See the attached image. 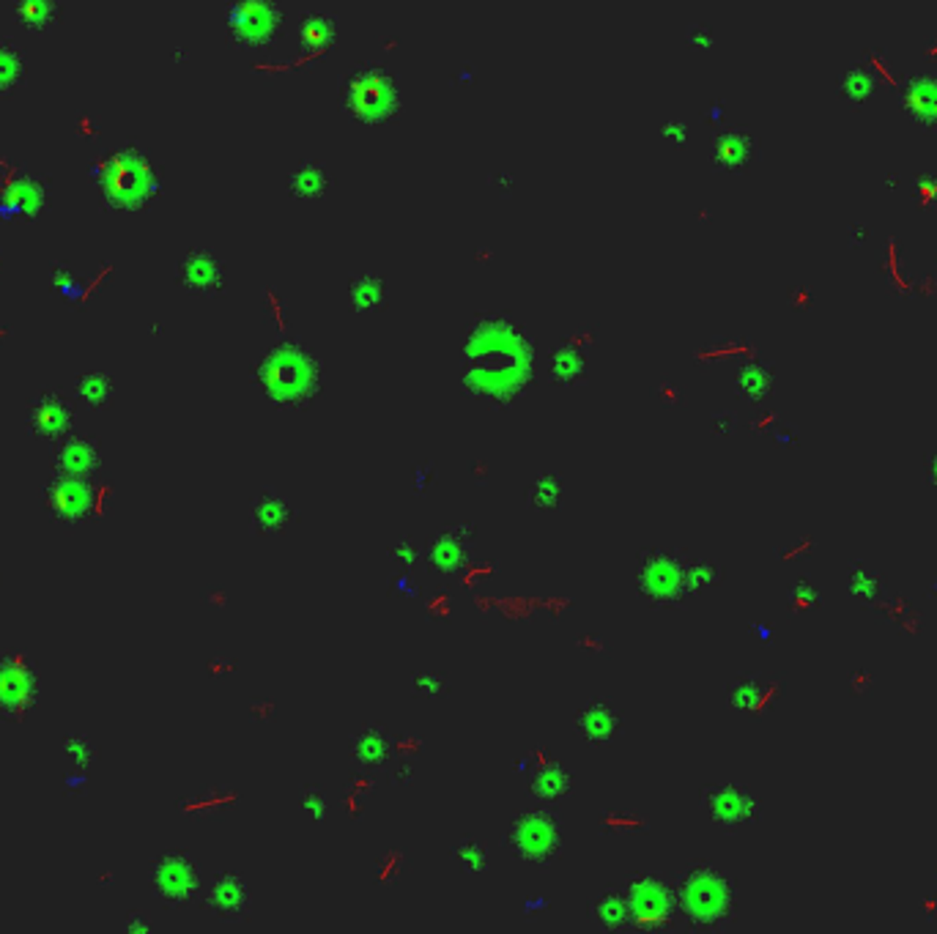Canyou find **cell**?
Returning a JSON list of instances; mask_svg holds the SVG:
<instances>
[{
  "mask_svg": "<svg viewBox=\"0 0 937 934\" xmlns=\"http://www.w3.org/2000/svg\"><path fill=\"white\" fill-rule=\"evenodd\" d=\"M674 890L680 915L693 929H721L735 915V882L710 863L688 869Z\"/></svg>",
  "mask_w": 937,
  "mask_h": 934,
  "instance_id": "obj_3",
  "label": "cell"
},
{
  "mask_svg": "<svg viewBox=\"0 0 937 934\" xmlns=\"http://www.w3.org/2000/svg\"><path fill=\"white\" fill-rule=\"evenodd\" d=\"M151 885L167 907H184L197 896L200 874L186 852H165L151 869Z\"/></svg>",
  "mask_w": 937,
  "mask_h": 934,
  "instance_id": "obj_7",
  "label": "cell"
},
{
  "mask_svg": "<svg viewBox=\"0 0 937 934\" xmlns=\"http://www.w3.org/2000/svg\"><path fill=\"white\" fill-rule=\"evenodd\" d=\"M351 754L365 768H381L392 757V740L381 727H365L354 735Z\"/></svg>",
  "mask_w": 937,
  "mask_h": 934,
  "instance_id": "obj_19",
  "label": "cell"
},
{
  "mask_svg": "<svg viewBox=\"0 0 937 934\" xmlns=\"http://www.w3.org/2000/svg\"><path fill=\"white\" fill-rule=\"evenodd\" d=\"M701 803H705L708 817L727 830L749 825L757 817V798L738 784L708 787L701 792Z\"/></svg>",
  "mask_w": 937,
  "mask_h": 934,
  "instance_id": "obj_10",
  "label": "cell"
},
{
  "mask_svg": "<svg viewBox=\"0 0 937 934\" xmlns=\"http://www.w3.org/2000/svg\"><path fill=\"white\" fill-rule=\"evenodd\" d=\"M923 55H926V61H937V39H934L929 47H926V53H923Z\"/></svg>",
  "mask_w": 937,
  "mask_h": 934,
  "instance_id": "obj_44",
  "label": "cell"
},
{
  "mask_svg": "<svg viewBox=\"0 0 937 934\" xmlns=\"http://www.w3.org/2000/svg\"><path fill=\"white\" fill-rule=\"evenodd\" d=\"M636 589L644 603L652 608H671L680 606L685 592V557L669 548H647L639 554L636 567Z\"/></svg>",
  "mask_w": 937,
  "mask_h": 934,
  "instance_id": "obj_6",
  "label": "cell"
},
{
  "mask_svg": "<svg viewBox=\"0 0 937 934\" xmlns=\"http://www.w3.org/2000/svg\"><path fill=\"white\" fill-rule=\"evenodd\" d=\"M302 811H305L313 822H324V819H327L329 808H327V800H324L321 789L307 787V789L302 792Z\"/></svg>",
  "mask_w": 937,
  "mask_h": 934,
  "instance_id": "obj_35",
  "label": "cell"
},
{
  "mask_svg": "<svg viewBox=\"0 0 937 934\" xmlns=\"http://www.w3.org/2000/svg\"><path fill=\"white\" fill-rule=\"evenodd\" d=\"M625 727V716L617 705L606 698H592L576 710V729L589 746H609L620 738Z\"/></svg>",
  "mask_w": 937,
  "mask_h": 934,
  "instance_id": "obj_12",
  "label": "cell"
},
{
  "mask_svg": "<svg viewBox=\"0 0 937 934\" xmlns=\"http://www.w3.org/2000/svg\"><path fill=\"white\" fill-rule=\"evenodd\" d=\"M746 154H749V146H746V140L738 137V135L724 137V140L719 143V159L727 162V165H741V162L746 159Z\"/></svg>",
  "mask_w": 937,
  "mask_h": 934,
  "instance_id": "obj_36",
  "label": "cell"
},
{
  "mask_svg": "<svg viewBox=\"0 0 937 934\" xmlns=\"http://www.w3.org/2000/svg\"><path fill=\"white\" fill-rule=\"evenodd\" d=\"M570 789H573V776L562 765H543L529 778V795L543 803H557L568 798Z\"/></svg>",
  "mask_w": 937,
  "mask_h": 934,
  "instance_id": "obj_20",
  "label": "cell"
},
{
  "mask_svg": "<svg viewBox=\"0 0 937 934\" xmlns=\"http://www.w3.org/2000/svg\"><path fill=\"white\" fill-rule=\"evenodd\" d=\"M809 302H811V296H809L806 291H798V294H795V305H809Z\"/></svg>",
  "mask_w": 937,
  "mask_h": 934,
  "instance_id": "obj_45",
  "label": "cell"
},
{
  "mask_svg": "<svg viewBox=\"0 0 937 934\" xmlns=\"http://www.w3.org/2000/svg\"><path fill=\"white\" fill-rule=\"evenodd\" d=\"M72 425H75L72 403L61 397L58 392H42L28 408V427L39 438L58 441L72 430Z\"/></svg>",
  "mask_w": 937,
  "mask_h": 934,
  "instance_id": "obj_14",
  "label": "cell"
},
{
  "mask_svg": "<svg viewBox=\"0 0 937 934\" xmlns=\"http://www.w3.org/2000/svg\"><path fill=\"white\" fill-rule=\"evenodd\" d=\"M872 91H874V80H872V75H866V72H850V75L844 77V94H847L852 102H863V99H869V96H872Z\"/></svg>",
  "mask_w": 937,
  "mask_h": 934,
  "instance_id": "obj_34",
  "label": "cell"
},
{
  "mask_svg": "<svg viewBox=\"0 0 937 934\" xmlns=\"http://www.w3.org/2000/svg\"><path fill=\"white\" fill-rule=\"evenodd\" d=\"M625 899L630 909V929L636 931H663L671 929L680 907L677 890L652 871H636L625 882Z\"/></svg>",
  "mask_w": 937,
  "mask_h": 934,
  "instance_id": "obj_5",
  "label": "cell"
},
{
  "mask_svg": "<svg viewBox=\"0 0 937 934\" xmlns=\"http://www.w3.org/2000/svg\"><path fill=\"white\" fill-rule=\"evenodd\" d=\"M532 378V348L519 329L483 324L466 346L463 389L489 406L519 400Z\"/></svg>",
  "mask_w": 937,
  "mask_h": 934,
  "instance_id": "obj_1",
  "label": "cell"
},
{
  "mask_svg": "<svg viewBox=\"0 0 937 934\" xmlns=\"http://www.w3.org/2000/svg\"><path fill=\"white\" fill-rule=\"evenodd\" d=\"M230 28L242 42H267L277 28V12L269 0H242L230 12Z\"/></svg>",
  "mask_w": 937,
  "mask_h": 934,
  "instance_id": "obj_16",
  "label": "cell"
},
{
  "mask_svg": "<svg viewBox=\"0 0 937 934\" xmlns=\"http://www.w3.org/2000/svg\"><path fill=\"white\" fill-rule=\"evenodd\" d=\"M66 751L75 757V762H80V765H88L91 759H94V746L88 743V738H80V735H75V738H69L66 740Z\"/></svg>",
  "mask_w": 937,
  "mask_h": 934,
  "instance_id": "obj_40",
  "label": "cell"
},
{
  "mask_svg": "<svg viewBox=\"0 0 937 934\" xmlns=\"http://www.w3.org/2000/svg\"><path fill=\"white\" fill-rule=\"evenodd\" d=\"M411 688L417 696H428V698H438V696L449 693V682L438 674H430V671H417L411 677Z\"/></svg>",
  "mask_w": 937,
  "mask_h": 934,
  "instance_id": "obj_32",
  "label": "cell"
},
{
  "mask_svg": "<svg viewBox=\"0 0 937 934\" xmlns=\"http://www.w3.org/2000/svg\"><path fill=\"white\" fill-rule=\"evenodd\" d=\"M381 299H384V286L378 280H359L351 291V302L362 313L376 310L381 305Z\"/></svg>",
  "mask_w": 937,
  "mask_h": 934,
  "instance_id": "obj_28",
  "label": "cell"
},
{
  "mask_svg": "<svg viewBox=\"0 0 937 934\" xmlns=\"http://www.w3.org/2000/svg\"><path fill=\"white\" fill-rule=\"evenodd\" d=\"M885 269H888V275H891V283L896 286V291L907 294V291H910V283H907V277H904V272H902V261H899V242H896V239H888V245H885Z\"/></svg>",
  "mask_w": 937,
  "mask_h": 934,
  "instance_id": "obj_33",
  "label": "cell"
},
{
  "mask_svg": "<svg viewBox=\"0 0 937 934\" xmlns=\"http://www.w3.org/2000/svg\"><path fill=\"white\" fill-rule=\"evenodd\" d=\"M433 483V463H425V466H419V469H417V477H414V488H417V494H422V491H428V486Z\"/></svg>",
  "mask_w": 937,
  "mask_h": 934,
  "instance_id": "obj_41",
  "label": "cell"
},
{
  "mask_svg": "<svg viewBox=\"0 0 937 934\" xmlns=\"http://www.w3.org/2000/svg\"><path fill=\"white\" fill-rule=\"evenodd\" d=\"M419 557H422V548H419V543H417L414 537H408V535H406V537H398L395 546L389 548V559H392L400 570L417 567Z\"/></svg>",
  "mask_w": 937,
  "mask_h": 934,
  "instance_id": "obj_31",
  "label": "cell"
},
{
  "mask_svg": "<svg viewBox=\"0 0 937 934\" xmlns=\"http://www.w3.org/2000/svg\"><path fill=\"white\" fill-rule=\"evenodd\" d=\"M96 491L86 483V477H72V475H58L50 486H47V507L55 518L61 521H83L96 497Z\"/></svg>",
  "mask_w": 937,
  "mask_h": 934,
  "instance_id": "obj_11",
  "label": "cell"
},
{
  "mask_svg": "<svg viewBox=\"0 0 937 934\" xmlns=\"http://www.w3.org/2000/svg\"><path fill=\"white\" fill-rule=\"evenodd\" d=\"M589 915L592 920L603 929V931H625L630 929V909H628V899L625 890L620 888H609L606 893H600L592 904H589Z\"/></svg>",
  "mask_w": 937,
  "mask_h": 934,
  "instance_id": "obj_17",
  "label": "cell"
},
{
  "mask_svg": "<svg viewBox=\"0 0 937 934\" xmlns=\"http://www.w3.org/2000/svg\"><path fill=\"white\" fill-rule=\"evenodd\" d=\"M508 847L521 863L546 869L557 863L565 852V822L549 806L527 808L513 817L508 830Z\"/></svg>",
  "mask_w": 937,
  "mask_h": 934,
  "instance_id": "obj_4",
  "label": "cell"
},
{
  "mask_svg": "<svg viewBox=\"0 0 937 934\" xmlns=\"http://www.w3.org/2000/svg\"><path fill=\"white\" fill-rule=\"evenodd\" d=\"M250 521L261 537H277V535H286L299 521V510L280 491L264 488L258 499L253 502Z\"/></svg>",
  "mask_w": 937,
  "mask_h": 934,
  "instance_id": "obj_15",
  "label": "cell"
},
{
  "mask_svg": "<svg viewBox=\"0 0 937 934\" xmlns=\"http://www.w3.org/2000/svg\"><path fill=\"white\" fill-rule=\"evenodd\" d=\"M478 543L475 524H449L425 548V565L433 576H455L472 562Z\"/></svg>",
  "mask_w": 937,
  "mask_h": 934,
  "instance_id": "obj_8",
  "label": "cell"
},
{
  "mask_svg": "<svg viewBox=\"0 0 937 934\" xmlns=\"http://www.w3.org/2000/svg\"><path fill=\"white\" fill-rule=\"evenodd\" d=\"M915 291L923 294V296H932L937 291V280L934 277H923L921 283H915Z\"/></svg>",
  "mask_w": 937,
  "mask_h": 934,
  "instance_id": "obj_42",
  "label": "cell"
},
{
  "mask_svg": "<svg viewBox=\"0 0 937 934\" xmlns=\"http://www.w3.org/2000/svg\"><path fill=\"white\" fill-rule=\"evenodd\" d=\"M869 69H872V75H877L885 85H891V88L899 85V77L891 72V64H888L880 53H869Z\"/></svg>",
  "mask_w": 937,
  "mask_h": 934,
  "instance_id": "obj_38",
  "label": "cell"
},
{
  "mask_svg": "<svg viewBox=\"0 0 937 934\" xmlns=\"http://www.w3.org/2000/svg\"><path fill=\"white\" fill-rule=\"evenodd\" d=\"M587 373V362L584 357L576 351V348H559L551 354V362H549V376L554 384H562V387H573L584 378Z\"/></svg>",
  "mask_w": 937,
  "mask_h": 934,
  "instance_id": "obj_22",
  "label": "cell"
},
{
  "mask_svg": "<svg viewBox=\"0 0 937 934\" xmlns=\"http://www.w3.org/2000/svg\"><path fill=\"white\" fill-rule=\"evenodd\" d=\"M99 466V447L91 438H69L58 452V475L91 477Z\"/></svg>",
  "mask_w": 937,
  "mask_h": 934,
  "instance_id": "obj_18",
  "label": "cell"
},
{
  "mask_svg": "<svg viewBox=\"0 0 937 934\" xmlns=\"http://www.w3.org/2000/svg\"><path fill=\"white\" fill-rule=\"evenodd\" d=\"M907 107L915 113V115H923V118H934L937 121V83H915L910 91H907Z\"/></svg>",
  "mask_w": 937,
  "mask_h": 934,
  "instance_id": "obj_25",
  "label": "cell"
},
{
  "mask_svg": "<svg viewBox=\"0 0 937 934\" xmlns=\"http://www.w3.org/2000/svg\"><path fill=\"white\" fill-rule=\"evenodd\" d=\"M768 387H771V376L762 370V367H743L741 370V376H738V389H741V395H746V397H751V400H760L765 392H768Z\"/></svg>",
  "mask_w": 937,
  "mask_h": 934,
  "instance_id": "obj_29",
  "label": "cell"
},
{
  "mask_svg": "<svg viewBox=\"0 0 937 934\" xmlns=\"http://www.w3.org/2000/svg\"><path fill=\"white\" fill-rule=\"evenodd\" d=\"M760 696H762V690L754 679H738L730 685V705L738 710H754Z\"/></svg>",
  "mask_w": 937,
  "mask_h": 934,
  "instance_id": "obj_30",
  "label": "cell"
},
{
  "mask_svg": "<svg viewBox=\"0 0 937 934\" xmlns=\"http://www.w3.org/2000/svg\"><path fill=\"white\" fill-rule=\"evenodd\" d=\"M203 904L211 915L222 920H245L253 909V890L245 877L233 871H219L211 877Z\"/></svg>",
  "mask_w": 937,
  "mask_h": 934,
  "instance_id": "obj_9",
  "label": "cell"
},
{
  "mask_svg": "<svg viewBox=\"0 0 937 934\" xmlns=\"http://www.w3.org/2000/svg\"><path fill=\"white\" fill-rule=\"evenodd\" d=\"M77 392H80V397H83L88 406H94V408H102L105 403H110L113 384H110V378H107V376H102V373H88V376H83V378H80V384H77Z\"/></svg>",
  "mask_w": 937,
  "mask_h": 934,
  "instance_id": "obj_26",
  "label": "cell"
},
{
  "mask_svg": "<svg viewBox=\"0 0 937 934\" xmlns=\"http://www.w3.org/2000/svg\"><path fill=\"white\" fill-rule=\"evenodd\" d=\"M186 283L197 291H211L219 286V272L211 261L206 258H195L186 264Z\"/></svg>",
  "mask_w": 937,
  "mask_h": 934,
  "instance_id": "obj_27",
  "label": "cell"
},
{
  "mask_svg": "<svg viewBox=\"0 0 937 934\" xmlns=\"http://www.w3.org/2000/svg\"><path fill=\"white\" fill-rule=\"evenodd\" d=\"M452 858L463 874H483L489 869V852L475 839H460L452 849Z\"/></svg>",
  "mask_w": 937,
  "mask_h": 934,
  "instance_id": "obj_24",
  "label": "cell"
},
{
  "mask_svg": "<svg viewBox=\"0 0 937 934\" xmlns=\"http://www.w3.org/2000/svg\"><path fill=\"white\" fill-rule=\"evenodd\" d=\"M256 381L264 397L283 411H305L324 387L321 359L302 343L275 346L256 367Z\"/></svg>",
  "mask_w": 937,
  "mask_h": 934,
  "instance_id": "obj_2",
  "label": "cell"
},
{
  "mask_svg": "<svg viewBox=\"0 0 937 934\" xmlns=\"http://www.w3.org/2000/svg\"><path fill=\"white\" fill-rule=\"evenodd\" d=\"M915 200L921 208H929L937 200V176H926L915 181Z\"/></svg>",
  "mask_w": 937,
  "mask_h": 934,
  "instance_id": "obj_37",
  "label": "cell"
},
{
  "mask_svg": "<svg viewBox=\"0 0 937 934\" xmlns=\"http://www.w3.org/2000/svg\"><path fill=\"white\" fill-rule=\"evenodd\" d=\"M408 778H411V768H400V770L395 773V781H398V784H406Z\"/></svg>",
  "mask_w": 937,
  "mask_h": 934,
  "instance_id": "obj_43",
  "label": "cell"
},
{
  "mask_svg": "<svg viewBox=\"0 0 937 934\" xmlns=\"http://www.w3.org/2000/svg\"><path fill=\"white\" fill-rule=\"evenodd\" d=\"M562 494H565V480H562V475H557V472H540V475L535 477V483L529 486V491H527V502H529L532 510L551 513V510L559 507Z\"/></svg>",
  "mask_w": 937,
  "mask_h": 934,
  "instance_id": "obj_21",
  "label": "cell"
},
{
  "mask_svg": "<svg viewBox=\"0 0 937 934\" xmlns=\"http://www.w3.org/2000/svg\"><path fill=\"white\" fill-rule=\"evenodd\" d=\"M389 589L398 595V598H414L417 595V584H414V578H411V570H400V573H395L392 578H389Z\"/></svg>",
  "mask_w": 937,
  "mask_h": 934,
  "instance_id": "obj_39",
  "label": "cell"
},
{
  "mask_svg": "<svg viewBox=\"0 0 937 934\" xmlns=\"http://www.w3.org/2000/svg\"><path fill=\"white\" fill-rule=\"evenodd\" d=\"M721 581V567L705 559H685V592L699 595L701 589H708Z\"/></svg>",
  "mask_w": 937,
  "mask_h": 934,
  "instance_id": "obj_23",
  "label": "cell"
},
{
  "mask_svg": "<svg viewBox=\"0 0 937 934\" xmlns=\"http://www.w3.org/2000/svg\"><path fill=\"white\" fill-rule=\"evenodd\" d=\"M34 702V674L23 655L0 658V710L20 718Z\"/></svg>",
  "mask_w": 937,
  "mask_h": 934,
  "instance_id": "obj_13",
  "label": "cell"
}]
</instances>
